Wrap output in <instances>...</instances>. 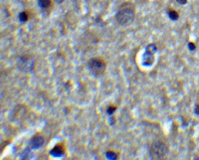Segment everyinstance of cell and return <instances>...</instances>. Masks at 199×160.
<instances>
[{
  "label": "cell",
  "instance_id": "obj_1",
  "mask_svg": "<svg viewBox=\"0 0 199 160\" xmlns=\"http://www.w3.org/2000/svg\"><path fill=\"white\" fill-rule=\"evenodd\" d=\"M135 18V5L133 2H125L119 7L116 13V21L120 26H129Z\"/></svg>",
  "mask_w": 199,
  "mask_h": 160
},
{
  "label": "cell",
  "instance_id": "obj_2",
  "mask_svg": "<svg viewBox=\"0 0 199 160\" xmlns=\"http://www.w3.org/2000/svg\"><path fill=\"white\" fill-rule=\"evenodd\" d=\"M87 68L89 70L90 74L93 75L94 77L96 78L103 77L107 70V62L103 58L100 57L91 58L87 62Z\"/></svg>",
  "mask_w": 199,
  "mask_h": 160
},
{
  "label": "cell",
  "instance_id": "obj_3",
  "mask_svg": "<svg viewBox=\"0 0 199 160\" xmlns=\"http://www.w3.org/2000/svg\"><path fill=\"white\" fill-rule=\"evenodd\" d=\"M168 153L167 143L161 139L155 140L149 147V156L151 159H162Z\"/></svg>",
  "mask_w": 199,
  "mask_h": 160
},
{
  "label": "cell",
  "instance_id": "obj_4",
  "mask_svg": "<svg viewBox=\"0 0 199 160\" xmlns=\"http://www.w3.org/2000/svg\"><path fill=\"white\" fill-rule=\"evenodd\" d=\"M16 66L23 73H31L35 69V59L31 54H22L16 62Z\"/></svg>",
  "mask_w": 199,
  "mask_h": 160
},
{
  "label": "cell",
  "instance_id": "obj_5",
  "mask_svg": "<svg viewBox=\"0 0 199 160\" xmlns=\"http://www.w3.org/2000/svg\"><path fill=\"white\" fill-rule=\"evenodd\" d=\"M157 48H156L155 44H148L146 46L145 53L142 54V59H141V63L145 67H151L153 63H154V54Z\"/></svg>",
  "mask_w": 199,
  "mask_h": 160
},
{
  "label": "cell",
  "instance_id": "obj_6",
  "mask_svg": "<svg viewBox=\"0 0 199 160\" xmlns=\"http://www.w3.org/2000/svg\"><path fill=\"white\" fill-rule=\"evenodd\" d=\"M44 142H45L44 136L40 134V133H36V134H34V136L30 139L29 147L31 149H39L44 145Z\"/></svg>",
  "mask_w": 199,
  "mask_h": 160
},
{
  "label": "cell",
  "instance_id": "obj_7",
  "mask_svg": "<svg viewBox=\"0 0 199 160\" xmlns=\"http://www.w3.org/2000/svg\"><path fill=\"white\" fill-rule=\"evenodd\" d=\"M65 152H66V147L63 143H58V144L55 146L54 148L51 149L50 151V155L53 156V157H62Z\"/></svg>",
  "mask_w": 199,
  "mask_h": 160
},
{
  "label": "cell",
  "instance_id": "obj_8",
  "mask_svg": "<svg viewBox=\"0 0 199 160\" xmlns=\"http://www.w3.org/2000/svg\"><path fill=\"white\" fill-rule=\"evenodd\" d=\"M38 5L42 10H48L52 7V0H38Z\"/></svg>",
  "mask_w": 199,
  "mask_h": 160
},
{
  "label": "cell",
  "instance_id": "obj_9",
  "mask_svg": "<svg viewBox=\"0 0 199 160\" xmlns=\"http://www.w3.org/2000/svg\"><path fill=\"white\" fill-rule=\"evenodd\" d=\"M18 19H19V21H20L21 23L27 22L29 19H30V13H29L28 11H22V12L19 13Z\"/></svg>",
  "mask_w": 199,
  "mask_h": 160
},
{
  "label": "cell",
  "instance_id": "obj_10",
  "mask_svg": "<svg viewBox=\"0 0 199 160\" xmlns=\"http://www.w3.org/2000/svg\"><path fill=\"white\" fill-rule=\"evenodd\" d=\"M167 15H168L169 19L172 20V21L178 20V18H179L178 12L176 11V10H174V9H168V10H167Z\"/></svg>",
  "mask_w": 199,
  "mask_h": 160
},
{
  "label": "cell",
  "instance_id": "obj_11",
  "mask_svg": "<svg viewBox=\"0 0 199 160\" xmlns=\"http://www.w3.org/2000/svg\"><path fill=\"white\" fill-rule=\"evenodd\" d=\"M106 157L107 159H110V160H115L117 158V154L115 151H112V150H109V151L106 152Z\"/></svg>",
  "mask_w": 199,
  "mask_h": 160
},
{
  "label": "cell",
  "instance_id": "obj_12",
  "mask_svg": "<svg viewBox=\"0 0 199 160\" xmlns=\"http://www.w3.org/2000/svg\"><path fill=\"white\" fill-rule=\"evenodd\" d=\"M117 106H113V104L112 106H107V113L109 114V115H113V114L115 113V112L117 110Z\"/></svg>",
  "mask_w": 199,
  "mask_h": 160
},
{
  "label": "cell",
  "instance_id": "obj_13",
  "mask_svg": "<svg viewBox=\"0 0 199 160\" xmlns=\"http://www.w3.org/2000/svg\"><path fill=\"white\" fill-rule=\"evenodd\" d=\"M187 47L189 49V51H194L195 49H196V45H195L193 42H188Z\"/></svg>",
  "mask_w": 199,
  "mask_h": 160
},
{
  "label": "cell",
  "instance_id": "obj_14",
  "mask_svg": "<svg viewBox=\"0 0 199 160\" xmlns=\"http://www.w3.org/2000/svg\"><path fill=\"white\" fill-rule=\"evenodd\" d=\"M109 122H110V125H113L116 123V118H115V117H113V115H110Z\"/></svg>",
  "mask_w": 199,
  "mask_h": 160
},
{
  "label": "cell",
  "instance_id": "obj_15",
  "mask_svg": "<svg viewBox=\"0 0 199 160\" xmlns=\"http://www.w3.org/2000/svg\"><path fill=\"white\" fill-rule=\"evenodd\" d=\"M194 113L199 115V103H196L194 106Z\"/></svg>",
  "mask_w": 199,
  "mask_h": 160
},
{
  "label": "cell",
  "instance_id": "obj_16",
  "mask_svg": "<svg viewBox=\"0 0 199 160\" xmlns=\"http://www.w3.org/2000/svg\"><path fill=\"white\" fill-rule=\"evenodd\" d=\"M179 4H181V5H185L187 3V0H176Z\"/></svg>",
  "mask_w": 199,
  "mask_h": 160
},
{
  "label": "cell",
  "instance_id": "obj_17",
  "mask_svg": "<svg viewBox=\"0 0 199 160\" xmlns=\"http://www.w3.org/2000/svg\"><path fill=\"white\" fill-rule=\"evenodd\" d=\"M54 1L56 2V3H58V4H60V3H62V2H63L64 0H54Z\"/></svg>",
  "mask_w": 199,
  "mask_h": 160
}]
</instances>
